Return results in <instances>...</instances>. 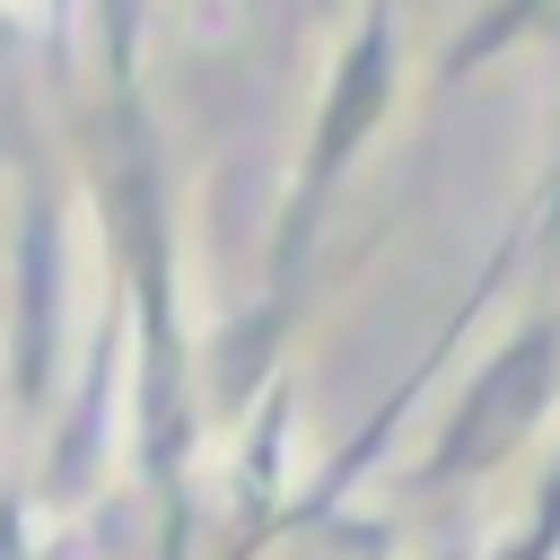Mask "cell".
Returning <instances> with one entry per match:
<instances>
[{
	"mask_svg": "<svg viewBox=\"0 0 560 560\" xmlns=\"http://www.w3.org/2000/svg\"><path fill=\"white\" fill-rule=\"evenodd\" d=\"M9 9H26V0H9Z\"/></svg>",
	"mask_w": 560,
	"mask_h": 560,
	"instance_id": "obj_1",
	"label": "cell"
}]
</instances>
